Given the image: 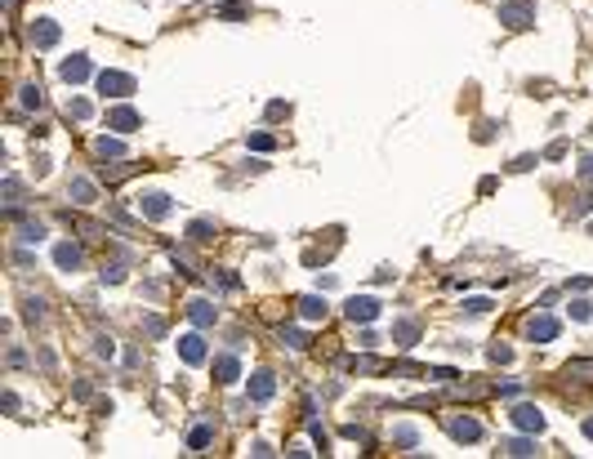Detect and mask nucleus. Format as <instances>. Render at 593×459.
<instances>
[{"label":"nucleus","instance_id":"bb28decb","mask_svg":"<svg viewBox=\"0 0 593 459\" xmlns=\"http://www.w3.org/2000/svg\"><path fill=\"white\" fill-rule=\"evenodd\" d=\"M486 357H490L495 366H508V362H513V348H508V344H495V348H490Z\"/></svg>","mask_w":593,"mask_h":459},{"label":"nucleus","instance_id":"a878e982","mask_svg":"<svg viewBox=\"0 0 593 459\" xmlns=\"http://www.w3.org/2000/svg\"><path fill=\"white\" fill-rule=\"evenodd\" d=\"M41 236H45V223H23L19 228V241H27V246H36Z\"/></svg>","mask_w":593,"mask_h":459},{"label":"nucleus","instance_id":"9b49d317","mask_svg":"<svg viewBox=\"0 0 593 459\" xmlns=\"http://www.w3.org/2000/svg\"><path fill=\"white\" fill-rule=\"evenodd\" d=\"M179 357L188 366H201V362H206V339H201V334H183L179 339Z\"/></svg>","mask_w":593,"mask_h":459},{"label":"nucleus","instance_id":"4c0bfd02","mask_svg":"<svg viewBox=\"0 0 593 459\" xmlns=\"http://www.w3.org/2000/svg\"><path fill=\"white\" fill-rule=\"evenodd\" d=\"M281 116H290V107H285V103H273V107H268V121H281Z\"/></svg>","mask_w":593,"mask_h":459},{"label":"nucleus","instance_id":"b1692460","mask_svg":"<svg viewBox=\"0 0 593 459\" xmlns=\"http://www.w3.org/2000/svg\"><path fill=\"white\" fill-rule=\"evenodd\" d=\"M67 116H72V121H90V116H94V107L85 103V98H72V103H67Z\"/></svg>","mask_w":593,"mask_h":459},{"label":"nucleus","instance_id":"a211bd4d","mask_svg":"<svg viewBox=\"0 0 593 459\" xmlns=\"http://www.w3.org/2000/svg\"><path fill=\"white\" fill-rule=\"evenodd\" d=\"M500 455H535V441L531 437H508V441H500Z\"/></svg>","mask_w":593,"mask_h":459},{"label":"nucleus","instance_id":"6ab92c4d","mask_svg":"<svg viewBox=\"0 0 593 459\" xmlns=\"http://www.w3.org/2000/svg\"><path fill=\"white\" fill-rule=\"evenodd\" d=\"M299 312L308 317V321H321V317H326V299H317V295H303V299H299Z\"/></svg>","mask_w":593,"mask_h":459},{"label":"nucleus","instance_id":"f3484780","mask_svg":"<svg viewBox=\"0 0 593 459\" xmlns=\"http://www.w3.org/2000/svg\"><path fill=\"white\" fill-rule=\"evenodd\" d=\"M188 317H192V326H201V330L214 326V308H210L206 299H192V303H188Z\"/></svg>","mask_w":593,"mask_h":459},{"label":"nucleus","instance_id":"5701e85b","mask_svg":"<svg viewBox=\"0 0 593 459\" xmlns=\"http://www.w3.org/2000/svg\"><path fill=\"white\" fill-rule=\"evenodd\" d=\"M210 437H214V428H206V423H201V428L188 433V446H192V450H206V446H210Z\"/></svg>","mask_w":593,"mask_h":459},{"label":"nucleus","instance_id":"7ed1b4c3","mask_svg":"<svg viewBox=\"0 0 593 459\" xmlns=\"http://www.w3.org/2000/svg\"><path fill=\"white\" fill-rule=\"evenodd\" d=\"M508 419H513V428H522V433H545V415H540V406L518 401L513 411H508Z\"/></svg>","mask_w":593,"mask_h":459},{"label":"nucleus","instance_id":"dca6fc26","mask_svg":"<svg viewBox=\"0 0 593 459\" xmlns=\"http://www.w3.org/2000/svg\"><path fill=\"white\" fill-rule=\"evenodd\" d=\"M67 196H72L76 206H94V196H98V192H94V183H90V179H72V183H67Z\"/></svg>","mask_w":593,"mask_h":459},{"label":"nucleus","instance_id":"c756f323","mask_svg":"<svg viewBox=\"0 0 593 459\" xmlns=\"http://www.w3.org/2000/svg\"><path fill=\"white\" fill-rule=\"evenodd\" d=\"M571 317H575V321H589V317H593V303H589V299H575V303H571Z\"/></svg>","mask_w":593,"mask_h":459},{"label":"nucleus","instance_id":"393cba45","mask_svg":"<svg viewBox=\"0 0 593 459\" xmlns=\"http://www.w3.org/2000/svg\"><path fill=\"white\" fill-rule=\"evenodd\" d=\"M281 344L299 352V348H308V334H303V330H295V326H290V330H281Z\"/></svg>","mask_w":593,"mask_h":459},{"label":"nucleus","instance_id":"a19ab883","mask_svg":"<svg viewBox=\"0 0 593 459\" xmlns=\"http://www.w3.org/2000/svg\"><path fill=\"white\" fill-rule=\"evenodd\" d=\"M580 179H584V183H593V157H584V161H580Z\"/></svg>","mask_w":593,"mask_h":459},{"label":"nucleus","instance_id":"58836bf2","mask_svg":"<svg viewBox=\"0 0 593 459\" xmlns=\"http://www.w3.org/2000/svg\"><path fill=\"white\" fill-rule=\"evenodd\" d=\"M589 210H593V196H580V201H575V210H571V214L580 218V214H589Z\"/></svg>","mask_w":593,"mask_h":459},{"label":"nucleus","instance_id":"aec40b11","mask_svg":"<svg viewBox=\"0 0 593 459\" xmlns=\"http://www.w3.org/2000/svg\"><path fill=\"white\" fill-rule=\"evenodd\" d=\"M188 236H192L196 246L210 241V236H214V218H192V223H188Z\"/></svg>","mask_w":593,"mask_h":459},{"label":"nucleus","instance_id":"2eb2a0df","mask_svg":"<svg viewBox=\"0 0 593 459\" xmlns=\"http://www.w3.org/2000/svg\"><path fill=\"white\" fill-rule=\"evenodd\" d=\"M90 72H94V67H90V58H85V54H72V58L63 63V80H67V85L90 80Z\"/></svg>","mask_w":593,"mask_h":459},{"label":"nucleus","instance_id":"79ce46f5","mask_svg":"<svg viewBox=\"0 0 593 459\" xmlns=\"http://www.w3.org/2000/svg\"><path fill=\"white\" fill-rule=\"evenodd\" d=\"M584 437H589V441H593V419H584Z\"/></svg>","mask_w":593,"mask_h":459},{"label":"nucleus","instance_id":"ddd939ff","mask_svg":"<svg viewBox=\"0 0 593 459\" xmlns=\"http://www.w3.org/2000/svg\"><path fill=\"white\" fill-rule=\"evenodd\" d=\"M139 210H143L147 218H157V223H161V218H169V210H174V206H169V196H165V192H147V196L139 201Z\"/></svg>","mask_w":593,"mask_h":459},{"label":"nucleus","instance_id":"c85d7f7f","mask_svg":"<svg viewBox=\"0 0 593 459\" xmlns=\"http://www.w3.org/2000/svg\"><path fill=\"white\" fill-rule=\"evenodd\" d=\"M23 308H27V312H23L27 321H45V303H41V299H27Z\"/></svg>","mask_w":593,"mask_h":459},{"label":"nucleus","instance_id":"412c9836","mask_svg":"<svg viewBox=\"0 0 593 459\" xmlns=\"http://www.w3.org/2000/svg\"><path fill=\"white\" fill-rule=\"evenodd\" d=\"M94 152H98L103 161H107V157H125V143H121V139H107V134H103V139L94 143Z\"/></svg>","mask_w":593,"mask_h":459},{"label":"nucleus","instance_id":"4468645a","mask_svg":"<svg viewBox=\"0 0 593 459\" xmlns=\"http://www.w3.org/2000/svg\"><path fill=\"white\" fill-rule=\"evenodd\" d=\"M419 321H411V317H406V321H393V344L397 348H415L419 344Z\"/></svg>","mask_w":593,"mask_h":459},{"label":"nucleus","instance_id":"f8f14e48","mask_svg":"<svg viewBox=\"0 0 593 459\" xmlns=\"http://www.w3.org/2000/svg\"><path fill=\"white\" fill-rule=\"evenodd\" d=\"M236 379H241V362H236L232 352L214 357V384H236Z\"/></svg>","mask_w":593,"mask_h":459},{"label":"nucleus","instance_id":"1a4fd4ad","mask_svg":"<svg viewBox=\"0 0 593 459\" xmlns=\"http://www.w3.org/2000/svg\"><path fill=\"white\" fill-rule=\"evenodd\" d=\"M54 263H58L63 272H76V268L85 263V250H80L76 241H58V246H54Z\"/></svg>","mask_w":593,"mask_h":459},{"label":"nucleus","instance_id":"f257e3e1","mask_svg":"<svg viewBox=\"0 0 593 459\" xmlns=\"http://www.w3.org/2000/svg\"><path fill=\"white\" fill-rule=\"evenodd\" d=\"M500 23L513 27V31L531 27L535 23V0H508V5H500Z\"/></svg>","mask_w":593,"mask_h":459},{"label":"nucleus","instance_id":"4be33fe9","mask_svg":"<svg viewBox=\"0 0 593 459\" xmlns=\"http://www.w3.org/2000/svg\"><path fill=\"white\" fill-rule=\"evenodd\" d=\"M19 103H23V107H45L41 85H23V90H19Z\"/></svg>","mask_w":593,"mask_h":459},{"label":"nucleus","instance_id":"e433bc0d","mask_svg":"<svg viewBox=\"0 0 593 459\" xmlns=\"http://www.w3.org/2000/svg\"><path fill=\"white\" fill-rule=\"evenodd\" d=\"M567 375H593V362H571Z\"/></svg>","mask_w":593,"mask_h":459},{"label":"nucleus","instance_id":"39448f33","mask_svg":"<svg viewBox=\"0 0 593 459\" xmlns=\"http://www.w3.org/2000/svg\"><path fill=\"white\" fill-rule=\"evenodd\" d=\"M344 312H348L352 326H357V321L366 326V321H375V317H379V299H357V295H352V299L344 303Z\"/></svg>","mask_w":593,"mask_h":459},{"label":"nucleus","instance_id":"0eeeda50","mask_svg":"<svg viewBox=\"0 0 593 459\" xmlns=\"http://www.w3.org/2000/svg\"><path fill=\"white\" fill-rule=\"evenodd\" d=\"M27 36H31V45L36 49H49V45H58V23L54 19H36L27 27Z\"/></svg>","mask_w":593,"mask_h":459},{"label":"nucleus","instance_id":"473e14b6","mask_svg":"<svg viewBox=\"0 0 593 459\" xmlns=\"http://www.w3.org/2000/svg\"><path fill=\"white\" fill-rule=\"evenodd\" d=\"M143 330H147L152 339H161V334H165V321H161V317H143Z\"/></svg>","mask_w":593,"mask_h":459},{"label":"nucleus","instance_id":"20e7f679","mask_svg":"<svg viewBox=\"0 0 593 459\" xmlns=\"http://www.w3.org/2000/svg\"><path fill=\"white\" fill-rule=\"evenodd\" d=\"M273 393H277V379L268 375V370H254L250 384H246V397H250L254 406H263V401H273Z\"/></svg>","mask_w":593,"mask_h":459},{"label":"nucleus","instance_id":"423d86ee","mask_svg":"<svg viewBox=\"0 0 593 459\" xmlns=\"http://www.w3.org/2000/svg\"><path fill=\"white\" fill-rule=\"evenodd\" d=\"M446 433H451L455 441H482V423H478V419H468V415H464V419H460V415H451V419H446Z\"/></svg>","mask_w":593,"mask_h":459},{"label":"nucleus","instance_id":"f704fd0d","mask_svg":"<svg viewBox=\"0 0 593 459\" xmlns=\"http://www.w3.org/2000/svg\"><path fill=\"white\" fill-rule=\"evenodd\" d=\"M250 147L254 152H273V134H250Z\"/></svg>","mask_w":593,"mask_h":459},{"label":"nucleus","instance_id":"72a5a7b5","mask_svg":"<svg viewBox=\"0 0 593 459\" xmlns=\"http://www.w3.org/2000/svg\"><path fill=\"white\" fill-rule=\"evenodd\" d=\"M94 352H98V357H116V344H112L107 334H98V339H94Z\"/></svg>","mask_w":593,"mask_h":459},{"label":"nucleus","instance_id":"f03ea898","mask_svg":"<svg viewBox=\"0 0 593 459\" xmlns=\"http://www.w3.org/2000/svg\"><path fill=\"white\" fill-rule=\"evenodd\" d=\"M98 94L103 98H130L134 94V76L130 72H98Z\"/></svg>","mask_w":593,"mask_h":459},{"label":"nucleus","instance_id":"6e6552de","mask_svg":"<svg viewBox=\"0 0 593 459\" xmlns=\"http://www.w3.org/2000/svg\"><path fill=\"white\" fill-rule=\"evenodd\" d=\"M139 125H143V116L134 107H112L107 112V130H116V134H134Z\"/></svg>","mask_w":593,"mask_h":459},{"label":"nucleus","instance_id":"cd10ccee","mask_svg":"<svg viewBox=\"0 0 593 459\" xmlns=\"http://www.w3.org/2000/svg\"><path fill=\"white\" fill-rule=\"evenodd\" d=\"M103 281H107V285H121V281H125V268H121V263H107V268H103Z\"/></svg>","mask_w":593,"mask_h":459},{"label":"nucleus","instance_id":"7c9ffc66","mask_svg":"<svg viewBox=\"0 0 593 459\" xmlns=\"http://www.w3.org/2000/svg\"><path fill=\"white\" fill-rule=\"evenodd\" d=\"M393 441H397V446H402V450H411V446H415V441H419V437H415V428H397V433H393Z\"/></svg>","mask_w":593,"mask_h":459},{"label":"nucleus","instance_id":"9d476101","mask_svg":"<svg viewBox=\"0 0 593 459\" xmlns=\"http://www.w3.org/2000/svg\"><path fill=\"white\" fill-rule=\"evenodd\" d=\"M527 339H535V344H553V339H557V321L545 317V312L531 317V321H527Z\"/></svg>","mask_w":593,"mask_h":459},{"label":"nucleus","instance_id":"2f4dec72","mask_svg":"<svg viewBox=\"0 0 593 459\" xmlns=\"http://www.w3.org/2000/svg\"><path fill=\"white\" fill-rule=\"evenodd\" d=\"M464 312H468V317H482V312H490V299H468V303H464Z\"/></svg>","mask_w":593,"mask_h":459},{"label":"nucleus","instance_id":"c9c22d12","mask_svg":"<svg viewBox=\"0 0 593 459\" xmlns=\"http://www.w3.org/2000/svg\"><path fill=\"white\" fill-rule=\"evenodd\" d=\"M219 14H224V19H241V14H246V0H232V5H224Z\"/></svg>","mask_w":593,"mask_h":459},{"label":"nucleus","instance_id":"ea45409f","mask_svg":"<svg viewBox=\"0 0 593 459\" xmlns=\"http://www.w3.org/2000/svg\"><path fill=\"white\" fill-rule=\"evenodd\" d=\"M500 397H508V401L522 397V384H504V388H500Z\"/></svg>","mask_w":593,"mask_h":459}]
</instances>
